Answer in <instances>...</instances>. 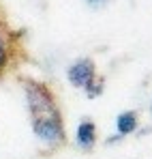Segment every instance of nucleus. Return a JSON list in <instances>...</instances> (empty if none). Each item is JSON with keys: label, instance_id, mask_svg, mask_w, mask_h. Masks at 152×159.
<instances>
[{"label": "nucleus", "instance_id": "f257e3e1", "mask_svg": "<svg viewBox=\"0 0 152 159\" xmlns=\"http://www.w3.org/2000/svg\"><path fill=\"white\" fill-rule=\"evenodd\" d=\"M24 93H26V106H28V112H30L32 120L60 116V110L56 106V99H54L51 90L45 84L24 82Z\"/></svg>", "mask_w": 152, "mask_h": 159}, {"label": "nucleus", "instance_id": "f03ea898", "mask_svg": "<svg viewBox=\"0 0 152 159\" xmlns=\"http://www.w3.org/2000/svg\"><path fill=\"white\" fill-rule=\"evenodd\" d=\"M32 131L39 142L47 146H58L64 142V127H62V116L56 118H39L32 120Z\"/></svg>", "mask_w": 152, "mask_h": 159}, {"label": "nucleus", "instance_id": "7ed1b4c3", "mask_svg": "<svg viewBox=\"0 0 152 159\" xmlns=\"http://www.w3.org/2000/svg\"><path fill=\"white\" fill-rule=\"evenodd\" d=\"M94 78H97V65L90 58H77L67 69V80L75 88H86Z\"/></svg>", "mask_w": 152, "mask_h": 159}, {"label": "nucleus", "instance_id": "20e7f679", "mask_svg": "<svg viewBox=\"0 0 152 159\" xmlns=\"http://www.w3.org/2000/svg\"><path fill=\"white\" fill-rule=\"evenodd\" d=\"M75 144L81 151H90L97 144V125L92 120H81L75 129Z\"/></svg>", "mask_w": 152, "mask_h": 159}, {"label": "nucleus", "instance_id": "39448f33", "mask_svg": "<svg viewBox=\"0 0 152 159\" xmlns=\"http://www.w3.org/2000/svg\"><path fill=\"white\" fill-rule=\"evenodd\" d=\"M137 123H139V120H137V112L127 110V112L118 114V118H116V129L124 138V135H131V133L137 129Z\"/></svg>", "mask_w": 152, "mask_h": 159}, {"label": "nucleus", "instance_id": "423d86ee", "mask_svg": "<svg viewBox=\"0 0 152 159\" xmlns=\"http://www.w3.org/2000/svg\"><path fill=\"white\" fill-rule=\"evenodd\" d=\"M7 65H9V43L4 39V32L0 30V73L7 69Z\"/></svg>", "mask_w": 152, "mask_h": 159}, {"label": "nucleus", "instance_id": "0eeeda50", "mask_svg": "<svg viewBox=\"0 0 152 159\" xmlns=\"http://www.w3.org/2000/svg\"><path fill=\"white\" fill-rule=\"evenodd\" d=\"M84 90H86V95H88L90 99L99 97V95L103 93V80L101 78H94L90 84H88V86H86V88H84Z\"/></svg>", "mask_w": 152, "mask_h": 159}, {"label": "nucleus", "instance_id": "6e6552de", "mask_svg": "<svg viewBox=\"0 0 152 159\" xmlns=\"http://www.w3.org/2000/svg\"><path fill=\"white\" fill-rule=\"evenodd\" d=\"M86 2V7L88 9H94V11H99V9H105L111 0H84Z\"/></svg>", "mask_w": 152, "mask_h": 159}, {"label": "nucleus", "instance_id": "1a4fd4ad", "mask_svg": "<svg viewBox=\"0 0 152 159\" xmlns=\"http://www.w3.org/2000/svg\"><path fill=\"white\" fill-rule=\"evenodd\" d=\"M150 112H152V107H150Z\"/></svg>", "mask_w": 152, "mask_h": 159}]
</instances>
